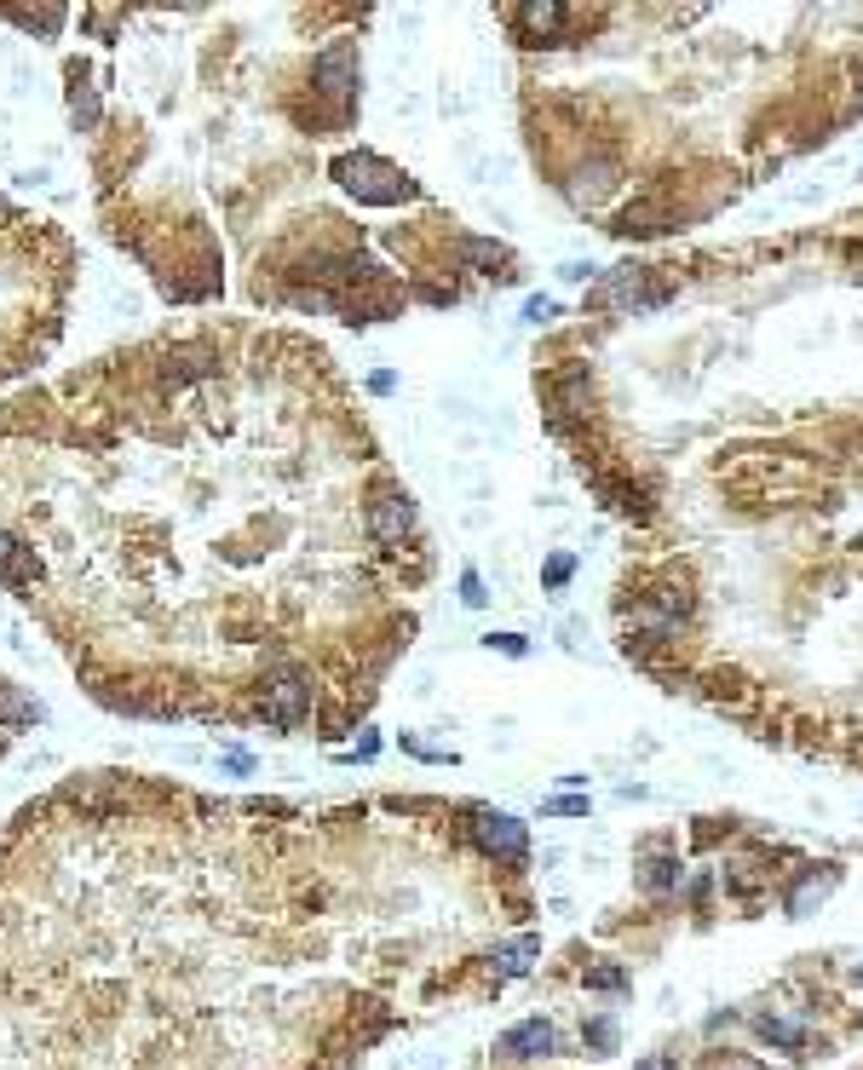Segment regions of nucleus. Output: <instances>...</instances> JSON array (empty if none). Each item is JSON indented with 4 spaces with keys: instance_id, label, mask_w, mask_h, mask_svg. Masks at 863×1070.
<instances>
[{
    "instance_id": "obj_1",
    "label": "nucleus",
    "mask_w": 863,
    "mask_h": 1070,
    "mask_svg": "<svg viewBox=\"0 0 863 1070\" xmlns=\"http://www.w3.org/2000/svg\"><path fill=\"white\" fill-rule=\"evenodd\" d=\"M334 185L346 190V196H357V202H369V208H392V202H403L409 196V179L397 173V167H386L380 156H369V150H351V156H334Z\"/></svg>"
},
{
    "instance_id": "obj_2",
    "label": "nucleus",
    "mask_w": 863,
    "mask_h": 1070,
    "mask_svg": "<svg viewBox=\"0 0 863 1070\" xmlns=\"http://www.w3.org/2000/svg\"><path fill=\"white\" fill-rule=\"evenodd\" d=\"M467 829H472V840H478L484 858H495V863H524L530 858V829H524L513 812H490V806H484V812H472Z\"/></svg>"
},
{
    "instance_id": "obj_3",
    "label": "nucleus",
    "mask_w": 863,
    "mask_h": 1070,
    "mask_svg": "<svg viewBox=\"0 0 863 1070\" xmlns=\"http://www.w3.org/2000/svg\"><path fill=\"white\" fill-rule=\"evenodd\" d=\"M305 714H311V679H300V674H282V679H271L265 685V720L271 725H300Z\"/></svg>"
},
{
    "instance_id": "obj_4",
    "label": "nucleus",
    "mask_w": 863,
    "mask_h": 1070,
    "mask_svg": "<svg viewBox=\"0 0 863 1070\" xmlns=\"http://www.w3.org/2000/svg\"><path fill=\"white\" fill-rule=\"evenodd\" d=\"M553 1047H559V1030H553V1024H547V1019H524V1024H513V1030L495 1042V1053L524 1065V1059H547Z\"/></svg>"
},
{
    "instance_id": "obj_5",
    "label": "nucleus",
    "mask_w": 863,
    "mask_h": 1070,
    "mask_svg": "<svg viewBox=\"0 0 863 1070\" xmlns=\"http://www.w3.org/2000/svg\"><path fill=\"white\" fill-rule=\"evenodd\" d=\"M409 530H415V501H409L403 489H386V495L369 507V535L392 547V541H403Z\"/></svg>"
},
{
    "instance_id": "obj_6",
    "label": "nucleus",
    "mask_w": 863,
    "mask_h": 1070,
    "mask_svg": "<svg viewBox=\"0 0 863 1070\" xmlns=\"http://www.w3.org/2000/svg\"><path fill=\"white\" fill-rule=\"evenodd\" d=\"M311 81L323 87L328 98H346L357 87V47H328L317 64H311Z\"/></svg>"
},
{
    "instance_id": "obj_7",
    "label": "nucleus",
    "mask_w": 863,
    "mask_h": 1070,
    "mask_svg": "<svg viewBox=\"0 0 863 1070\" xmlns=\"http://www.w3.org/2000/svg\"><path fill=\"white\" fill-rule=\"evenodd\" d=\"M593 305H662V294L645 288V271H639V265H622L616 277H605L593 288Z\"/></svg>"
},
{
    "instance_id": "obj_8",
    "label": "nucleus",
    "mask_w": 863,
    "mask_h": 1070,
    "mask_svg": "<svg viewBox=\"0 0 863 1070\" xmlns=\"http://www.w3.org/2000/svg\"><path fill=\"white\" fill-rule=\"evenodd\" d=\"M754 1030H760V1042H771L777 1053H800V1047H806V1036H812V1030H806V1019H794V1013H760V1019H754Z\"/></svg>"
},
{
    "instance_id": "obj_9",
    "label": "nucleus",
    "mask_w": 863,
    "mask_h": 1070,
    "mask_svg": "<svg viewBox=\"0 0 863 1070\" xmlns=\"http://www.w3.org/2000/svg\"><path fill=\"white\" fill-rule=\"evenodd\" d=\"M35 576H41L35 553H29L18 535H6V530H0V582H6V587H29Z\"/></svg>"
},
{
    "instance_id": "obj_10",
    "label": "nucleus",
    "mask_w": 863,
    "mask_h": 1070,
    "mask_svg": "<svg viewBox=\"0 0 863 1070\" xmlns=\"http://www.w3.org/2000/svg\"><path fill=\"white\" fill-rule=\"evenodd\" d=\"M639 886H645V892H656V898H668V892H679V886H685V869H679L674 852H651V858L639 863Z\"/></svg>"
},
{
    "instance_id": "obj_11",
    "label": "nucleus",
    "mask_w": 863,
    "mask_h": 1070,
    "mask_svg": "<svg viewBox=\"0 0 863 1070\" xmlns=\"http://www.w3.org/2000/svg\"><path fill=\"white\" fill-rule=\"evenodd\" d=\"M840 886V869H823V875H800V881H794V892H789V915L794 921H800V915H812L817 904H823V898H829V892H835Z\"/></svg>"
},
{
    "instance_id": "obj_12",
    "label": "nucleus",
    "mask_w": 863,
    "mask_h": 1070,
    "mask_svg": "<svg viewBox=\"0 0 863 1070\" xmlns=\"http://www.w3.org/2000/svg\"><path fill=\"white\" fill-rule=\"evenodd\" d=\"M536 955H541L536 932H524V938H513V944H501V950H495V978H501V984H507V978H524Z\"/></svg>"
},
{
    "instance_id": "obj_13",
    "label": "nucleus",
    "mask_w": 863,
    "mask_h": 1070,
    "mask_svg": "<svg viewBox=\"0 0 863 1070\" xmlns=\"http://www.w3.org/2000/svg\"><path fill=\"white\" fill-rule=\"evenodd\" d=\"M564 18H570L564 6H518V24L530 29V35H559Z\"/></svg>"
},
{
    "instance_id": "obj_14",
    "label": "nucleus",
    "mask_w": 863,
    "mask_h": 1070,
    "mask_svg": "<svg viewBox=\"0 0 863 1070\" xmlns=\"http://www.w3.org/2000/svg\"><path fill=\"white\" fill-rule=\"evenodd\" d=\"M582 1042H587V1053H593V1059H605L610 1047H616V1024H610V1019H593V1024L582 1030Z\"/></svg>"
},
{
    "instance_id": "obj_15",
    "label": "nucleus",
    "mask_w": 863,
    "mask_h": 1070,
    "mask_svg": "<svg viewBox=\"0 0 863 1070\" xmlns=\"http://www.w3.org/2000/svg\"><path fill=\"white\" fill-rule=\"evenodd\" d=\"M570 576H576V559H570V553H553V559L541 564V582L553 587V593H559V587L570 582Z\"/></svg>"
},
{
    "instance_id": "obj_16",
    "label": "nucleus",
    "mask_w": 863,
    "mask_h": 1070,
    "mask_svg": "<svg viewBox=\"0 0 863 1070\" xmlns=\"http://www.w3.org/2000/svg\"><path fill=\"white\" fill-rule=\"evenodd\" d=\"M461 605H467V610L490 605V593H484V576H478V570H461Z\"/></svg>"
},
{
    "instance_id": "obj_17",
    "label": "nucleus",
    "mask_w": 863,
    "mask_h": 1070,
    "mask_svg": "<svg viewBox=\"0 0 863 1070\" xmlns=\"http://www.w3.org/2000/svg\"><path fill=\"white\" fill-rule=\"evenodd\" d=\"M587 990H628V967H593Z\"/></svg>"
},
{
    "instance_id": "obj_18",
    "label": "nucleus",
    "mask_w": 863,
    "mask_h": 1070,
    "mask_svg": "<svg viewBox=\"0 0 863 1070\" xmlns=\"http://www.w3.org/2000/svg\"><path fill=\"white\" fill-rule=\"evenodd\" d=\"M0 720H12V725H29V720H35V702L12 697V691H0Z\"/></svg>"
},
{
    "instance_id": "obj_19",
    "label": "nucleus",
    "mask_w": 863,
    "mask_h": 1070,
    "mask_svg": "<svg viewBox=\"0 0 863 1070\" xmlns=\"http://www.w3.org/2000/svg\"><path fill=\"white\" fill-rule=\"evenodd\" d=\"M484 645H490V651H501V656H530V639H524V633H490Z\"/></svg>"
},
{
    "instance_id": "obj_20",
    "label": "nucleus",
    "mask_w": 863,
    "mask_h": 1070,
    "mask_svg": "<svg viewBox=\"0 0 863 1070\" xmlns=\"http://www.w3.org/2000/svg\"><path fill=\"white\" fill-rule=\"evenodd\" d=\"M553 311H559V305L547 300V294H530V300H524V323L536 328V323H553Z\"/></svg>"
},
{
    "instance_id": "obj_21",
    "label": "nucleus",
    "mask_w": 863,
    "mask_h": 1070,
    "mask_svg": "<svg viewBox=\"0 0 863 1070\" xmlns=\"http://www.w3.org/2000/svg\"><path fill=\"white\" fill-rule=\"evenodd\" d=\"M547 812H553V817H582L587 800H582V794H559V800H547Z\"/></svg>"
},
{
    "instance_id": "obj_22",
    "label": "nucleus",
    "mask_w": 863,
    "mask_h": 1070,
    "mask_svg": "<svg viewBox=\"0 0 863 1070\" xmlns=\"http://www.w3.org/2000/svg\"><path fill=\"white\" fill-rule=\"evenodd\" d=\"M461 254H467L472 265H501V248H495V242H467Z\"/></svg>"
},
{
    "instance_id": "obj_23",
    "label": "nucleus",
    "mask_w": 863,
    "mask_h": 1070,
    "mask_svg": "<svg viewBox=\"0 0 863 1070\" xmlns=\"http://www.w3.org/2000/svg\"><path fill=\"white\" fill-rule=\"evenodd\" d=\"M633 1070H679V1059L674 1053H651V1059H639Z\"/></svg>"
},
{
    "instance_id": "obj_24",
    "label": "nucleus",
    "mask_w": 863,
    "mask_h": 1070,
    "mask_svg": "<svg viewBox=\"0 0 863 1070\" xmlns=\"http://www.w3.org/2000/svg\"><path fill=\"white\" fill-rule=\"evenodd\" d=\"M559 277H564V282H587V277H593V265H582V259H570V265H559Z\"/></svg>"
}]
</instances>
